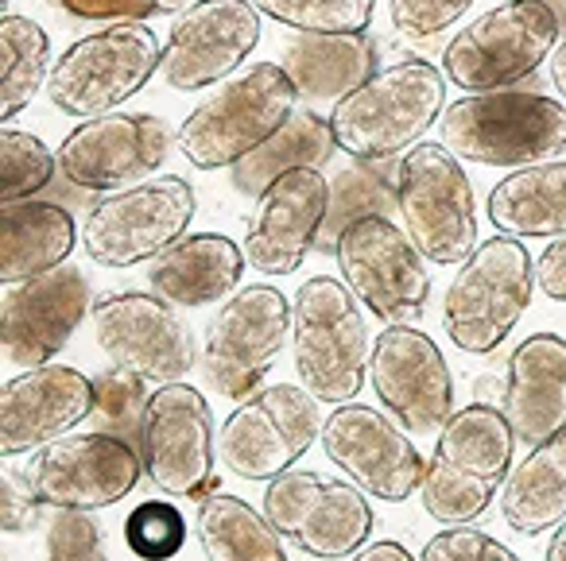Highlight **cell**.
Here are the masks:
<instances>
[{"instance_id":"6da1fadb","label":"cell","mask_w":566,"mask_h":561,"mask_svg":"<svg viewBox=\"0 0 566 561\" xmlns=\"http://www.w3.org/2000/svg\"><path fill=\"white\" fill-rule=\"evenodd\" d=\"M447 113V74L427 59L380 66L342 102H334L331 133L338 151L357 163H388L408 156Z\"/></svg>"},{"instance_id":"7a4b0ae2","label":"cell","mask_w":566,"mask_h":561,"mask_svg":"<svg viewBox=\"0 0 566 561\" xmlns=\"http://www.w3.org/2000/svg\"><path fill=\"white\" fill-rule=\"evenodd\" d=\"M516 434L504 411L489 403H473L454 411V419L439 430L434 453L427 461V476L419 499L423 511L442 527H470L501 499L512 476Z\"/></svg>"},{"instance_id":"3957f363","label":"cell","mask_w":566,"mask_h":561,"mask_svg":"<svg viewBox=\"0 0 566 561\" xmlns=\"http://www.w3.org/2000/svg\"><path fill=\"white\" fill-rule=\"evenodd\" d=\"M295 97L300 89L280 63L244 66L187 113L175 133V148L198 171L237 167L264 148L280 128H287V120L300 113Z\"/></svg>"},{"instance_id":"277c9868","label":"cell","mask_w":566,"mask_h":561,"mask_svg":"<svg viewBox=\"0 0 566 561\" xmlns=\"http://www.w3.org/2000/svg\"><path fill=\"white\" fill-rule=\"evenodd\" d=\"M295 372L318 403H357L369 380L373 341L365 326L361 298L346 279L311 275L292 303Z\"/></svg>"},{"instance_id":"5b68a950","label":"cell","mask_w":566,"mask_h":561,"mask_svg":"<svg viewBox=\"0 0 566 561\" xmlns=\"http://www.w3.org/2000/svg\"><path fill=\"white\" fill-rule=\"evenodd\" d=\"M439 133L458 159L516 171V167L563 156L566 105L543 94H520V89L470 94L450 102Z\"/></svg>"},{"instance_id":"8992f818","label":"cell","mask_w":566,"mask_h":561,"mask_svg":"<svg viewBox=\"0 0 566 561\" xmlns=\"http://www.w3.org/2000/svg\"><path fill=\"white\" fill-rule=\"evenodd\" d=\"M558 17L543 0H504L450 35L442 74L465 94H493L532 78L558 47Z\"/></svg>"},{"instance_id":"52a82bcc","label":"cell","mask_w":566,"mask_h":561,"mask_svg":"<svg viewBox=\"0 0 566 561\" xmlns=\"http://www.w3.org/2000/svg\"><path fill=\"white\" fill-rule=\"evenodd\" d=\"M535 290V264L524 241L516 236H489L473 248L447 290L442 329L450 345L473 357L501 349L520 326Z\"/></svg>"},{"instance_id":"ba28073f","label":"cell","mask_w":566,"mask_h":561,"mask_svg":"<svg viewBox=\"0 0 566 561\" xmlns=\"http://www.w3.org/2000/svg\"><path fill=\"white\" fill-rule=\"evenodd\" d=\"M159 63H164V43L148 24H109L74 40L55 59L48 102L78 120L105 117L140 94L159 74Z\"/></svg>"},{"instance_id":"9c48e42d","label":"cell","mask_w":566,"mask_h":561,"mask_svg":"<svg viewBox=\"0 0 566 561\" xmlns=\"http://www.w3.org/2000/svg\"><path fill=\"white\" fill-rule=\"evenodd\" d=\"M396 210L431 264H465L478 248V202L470 174L447 144L423 140L396 163Z\"/></svg>"},{"instance_id":"30bf717a","label":"cell","mask_w":566,"mask_h":561,"mask_svg":"<svg viewBox=\"0 0 566 561\" xmlns=\"http://www.w3.org/2000/svg\"><path fill=\"white\" fill-rule=\"evenodd\" d=\"M323 403L303 383H272L233 406L218 430V461L233 476L272 484L323 442Z\"/></svg>"},{"instance_id":"8fae6325","label":"cell","mask_w":566,"mask_h":561,"mask_svg":"<svg viewBox=\"0 0 566 561\" xmlns=\"http://www.w3.org/2000/svg\"><path fill=\"white\" fill-rule=\"evenodd\" d=\"M287 341H292V303L272 283L241 287L221 303L202 337V372L210 391L229 403L256 395Z\"/></svg>"},{"instance_id":"7c38bea8","label":"cell","mask_w":566,"mask_h":561,"mask_svg":"<svg viewBox=\"0 0 566 561\" xmlns=\"http://www.w3.org/2000/svg\"><path fill=\"white\" fill-rule=\"evenodd\" d=\"M195 205V190L179 174H159L140 187L113 190L82 221V252L97 267L113 272L159 260L187 236Z\"/></svg>"},{"instance_id":"4fadbf2b","label":"cell","mask_w":566,"mask_h":561,"mask_svg":"<svg viewBox=\"0 0 566 561\" xmlns=\"http://www.w3.org/2000/svg\"><path fill=\"white\" fill-rule=\"evenodd\" d=\"M334 260L346 287L385 326H416L431 303L423 252L388 213H369L342 229Z\"/></svg>"},{"instance_id":"5bb4252c","label":"cell","mask_w":566,"mask_h":561,"mask_svg":"<svg viewBox=\"0 0 566 561\" xmlns=\"http://www.w3.org/2000/svg\"><path fill=\"white\" fill-rule=\"evenodd\" d=\"M264 515L283 542L318 561L354 558L369 546L377 522L369 499L354 480H338L315 468H292L275 476L264 488Z\"/></svg>"},{"instance_id":"9a60e30c","label":"cell","mask_w":566,"mask_h":561,"mask_svg":"<svg viewBox=\"0 0 566 561\" xmlns=\"http://www.w3.org/2000/svg\"><path fill=\"white\" fill-rule=\"evenodd\" d=\"M94 337L113 368L133 372L148 383H179L195 372L198 341L190 321L159 295L120 290L94 303Z\"/></svg>"},{"instance_id":"2e32d148","label":"cell","mask_w":566,"mask_h":561,"mask_svg":"<svg viewBox=\"0 0 566 561\" xmlns=\"http://www.w3.org/2000/svg\"><path fill=\"white\" fill-rule=\"evenodd\" d=\"M144 476L171 499H206L213 488L218 430L206 395L190 383H164L151 391L144 414Z\"/></svg>"},{"instance_id":"e0dca14e","label":"cell","mask_w":566,"mask_h":561,"mask_svg":"<svg viewBox=\"0 0 566 561\" xmlns=\"http://www.w3.org/2000/svg\"><path fill=\"white\" fill-rule=\"evenodd\" d=\"M144 457L136 445L113 434H63L43 445L28 465L35 496L51 511H105L133 496L140 484Z\"/></svg>"},{"instance_id":"ac0fdd59","label":"cell","mask_w":566,"mask_h":561,"mask_svg":"<svg viewBox=\"0 0 566 561\" xmlns=\"http://www.w3.org/2000/svg\"><path fill=\"white\" fill-rule=\"evenodd\" d=\"M260 43L252 0H195L171 20L159 74L175 94H202L241 74Z\"/></svg>"},{"instance_id":"d6986e66","label":"cell","mask_w":566,"mask_h":561,"mask_svg":"<svg viewBox=\"0 0 566 561\" xmlns=\"http://www.w3.org/2000/svg\"><path fill=\"white\" fill-rule=\"evenodd\" d=\"M323 449L334 468L346 473L365 496L385 504H408L423 488L427 461L419 457L408 430L388 411L346 403L326 419Z\"/></svg>"},{"instance_id":"ffe728a7","label":"cell","mask_w":566,"mask_h":561,"mask_svg":"<svg viewBox=\"0 0 566 561\" xmlns=\"http://www.w3.org/2000/svg\"><path fill=\"white\" fill-rule=\"evenodd\" d=\"M175 148L171 128L151 113H105L82 120L59 144V171L78 190H128L148 182Z\"/></svg>"},{"instance_id":"44dd1931","label":"cell","mask_w":566,"mask_h":561,"mask_svg":"<svg viewBox=\"0 0 566 561\" xmlns=\"http://www.w3.org/2000/svg\"><path fill=\"white\" fill-rule=\"evenodd\" d=\"M369 383L408 434H439L454 419V375L439 345L416 326H385L373 341Z\"/></svg>"},{"instance_id":"7402d4cb","label":"cell","mask_w":566,"mask_h":561,"mask_svg":"<svg viewBox=\"0 0 566 561\" xmlns=\"http://www.w3.org/2000/svg\"><path fill=\"white\" fill-rule=\"evenodd\" d=\"M90 314H94V290H90L86 275L71 264L20 283V287H9L0 303L4 360L17 364L20 372L51 364Z\"/></svg>"},{"instance_id":"603a6c76","label":"cell","mask_w":566,"mask_h":561,"mask_svg":"<svg viewBox=\"0 0 566 561\" xmlns=\"http://www.w3.org/2000/svg\"><path fill=\"white\" fill-rule=\"evenodd\" d=\"M326 218H331V182L318 167L275 179L256 198V210L244 229V260L260 275H292L303 260L323 241Z\"/></svg>"},{"instance_id":"cb8c5ba5","label":"cell","mask_w":566,"mask_h":561,"mask_svg":"<svg viewBox=\"0 0 566 561\" xmlns=\"http://www.w3.org/2000/svg\"><path fill=\"white\" fill-rule=\"evenodd\" d=\"M94 414V380L71 364L24 368L0 388V453L20 457Z\"/></svg>"},{"instance_id":"d4e9b609","label":"cell","mask_w":566,"mask_h":561,"mask_svg":"<svg viewBox=\"0 0 566 561\" xmlns=\"http://www.w3.org/2000/svg\"><path fill=\"white\" fill-rule=\"evenodd\" d=\"M504 414L524 445H539L566 426V341L558 334H532L512 349Z\"/></svg>"},{"instance_id":"484cf974","label":"cell","mask_w":566,"mask_h":561,"mask_svg":"<svg viewBox=\"0 0 566 561\" xmlns=\"http://www.w3.org/2000/svg\"><path fill=\"white\" fill-rule=\"evenodd\" d=\"M244 267V248L221 233H195L182 236L175 248H167L159 260H151L148 283L151 295L167 298L179 310H202L221 298L237 295Z\"/></svg>"},{"instance_id":"4316f807","label":"cell","mask_w":566,"mask_h":561,"mask_svg":"<svg viewBox=\"0 0 566 561\" xmlns=\"http://www.w3.org/2000/svg\"><path fill=\"white\" fill-rule=\"evenodd\" d=\"M78 241L74 218L55 202H12L0 210V283L20 287L66 264Z\"/></svg>"},{"instance_id":"83f0119b","label":"cell","mask_w":566,"mask_h":561,"mask_svg":"<svg viewBox=\"0 0 566 561\" xmlns=\"http://www.w3.org/2000/svg\"><path fill=\"white\" fill-rule=\"evenodd\" d=\"M489 221L504 236H566V159L527 163L489 190Z\"/></svg>"},{"instance_id":"f1b7e54d","label":"cell","mask_w":566,"mask_h":561,"mask_svg":"<svg viewBox=\"0 0 566 561\" xmlns=\"http://www.w3.org/2000/svg\"><path fill=\"white\" fill-rule=\"evenodd\" d=\"M280 66L307 102H342L377 71V47L369 35H295L283 43Z\"/></svg>"},{"instance_id":"f546056e","label":"cell","mask_w":566,"mask_h":561,"mask_svg":"<svg viewBox=\"0 0 566 561\" xmlns=\"http://www.w3.org/2000/svg\"><path fill=\"white\" fill-rule=\"evenodd\" d=\"M501 515L527 538L555 530L566 519V426L532 445V453L512 468L501 491Z\"/></svg>"},{"instance_id":"4dcf8cb0","label":"cell","mask_w":566,"mask_h":561,"mask_svg":"<svg viewBox=\"0 0 566 561\" xmlns=\"http://www.w3.org/2000/svg\"><path fill=\"white\" fill-rule=\"evenodd\" d=\"M195 534L206 561H292L268 515L226 491L198 499Z\"/></svg>"},{"instance_id":"1f68e13d","label":"cell","mask_w":566,"mask_h":561,"mask_svg":"<svg viewBox=\"0 0 566 561\" xmlns=\"http://www.w3.org/2000/svg\"><path fill=\"white\" fill-rule=\"evenodd\" d=\"M334 148L338 144H334L331 120H323L318 113H295L287 128H280L264 148L252 151L237 167H229V182H233L237 194L260 198L283 174L300 171V167H318L323 159H331Z\"/></svg>"},{"instance_id":"d6a6232c","label":"cell","mask_w":566,"mask_h":561,"mask_svg":"<svg viewBox=\"0 0 566 561\" xmlns=\"http://www.w3.org/2000/svg\"><path fill=\"white\" fill-rule=\"evenodd\" d=\"M51 35L35 20L4 12L0 17V117H12L32 105L40 86L51 78Z\"/></svg>"},{"instance_id":"836d02e7","label":"cell","mask_w":566,"mask_h":561,"mask_svg":"<svg viewBox=\"0 0 566 561\" xmlns=\"http://www.w3.org/2000/svg\"><path fill=\"white\" fill-rule=\"evenodd\" d=\"M396 205V174L385 163H354L331 182V218L318 248L334 252L342 229L369 213H388Z\"/></svg>"},{"instance_id":"e575fe53","label":"cell","mask_w":566,"mask_h":561,"mask_svg":"<svg viewBox=\"0 0 566 561\" xmlns=\"http://www.w3.org/2000/svg\"><path fill=\"white\" fill-rule=\"evenodd\" d=\"M260 17L300 35H365L377 4L373 0H252Z\"/></svg>"},{"instance_id":"d590c367","label":"cell","mask_w":566,"mask_h":561,"mask_svg":"<svg viewBox=\"0 0 566 561\" xmlns=\"http://www.w3.org/2000/svg\"><path fill=\"white\" fill-rule=\"evenodd\" d=\"M59 171V151H51L35 133L0 128V202H32L51 187Z\"/></svg>"},{"instance_id":"8d00e7d4","label":"cell","mask_w":566,"mask_h":561,"mask_svg":"<svg viewBox=\"0 0 566 561\" xmlns=\"http://www.w3.org/2000/svg\"><path fill=\"white\" fill-rule=\"evenodd\" d=\"M148 380L133 372H120V368H109V372L94 375V422L97 434H113L120 442L136 445L140 449L144 442V414H148Z\"/></svg>"},{"instance_id":"74e56055","label":"cell","mask_w":566,"mask_h":561,"mask_svg":"<svg viewBox=\"0 0 566 561\" xmlns=\"http://www.w3.org/2000/svg\"><path fill=\"white\" fill-rule=\"evenodd\" d=\"M125 542L140 561H171L187 542V519L167 499H144L128 511Z\"/></svg>"},{"instance_id":"f35d334b","label":"cell","mask_w":566,"mask_h":561,"mask_svg":"<svg viewBox=\"0 0 566 561\" xmlns=\"http://www.w3.org/2000/svg\"><path fill=\"white\" fill-rule=\"evenodd\" d=\"M478 0H388V20L403 40H434L450 32Z\"/></svg>"},{"instance_id":"ab89813d","label":"cell","mask_w":566,"mask_h":561,"mask_svg":"<svg viewBox=\"0 0 566 561\" xmlns=\"http://www.w3.org/2000/svg\"><path fill=\"white\" fill-rule=\"evenodd\" d=\"M48 561H109L102 527L86 511H55L48 522Z\"/></svg>"},{"instance_id":"60d3db41","label":"cell","mask_w":566,"mask_h":561,"mask_svg":"<svg viewBox=\"0 0 566 561\" xmlns=\"http://www.w3.org/2000/svg\"><path fill=\"white\" fill-rule=\"evenodd\" d=\"M419 561H524L501 538L478 527H447L423 546Z\"/></svg>"},{"instance_id":"b9f144b4","label":"cell","mask_w":566,"mask_h":561,"mask_svg":"<svg viewBox=\"0 0 566 561\" xmlns=\"http://www.w3.org/2000/svg\"><path fill=\"white\" fill-rule=\"evenodd\" d=\"M78 20H109V24H144L187 9V0H59Z\"/></svg>"},{"instance_id":"7bdbcfd3","label":"cell","mask_w":566,"mask_h":561,"mask_svg":"<svg viewBox=\"0 0 566 561\" xmlns=\"http://www.w3.org/2000/svg\"><path fill=\"white\" fill-rule=\"evenodd\" d=\"M40 511L43 504L28 473L4 465V473H0V530L4 534H28V530L40 527Z\"/></svg>"},{"instance_id":"ee69618b","label":"cell","mask_w":566,"mask_h":561,"mask_svg":"<svg viewBox=\"0 0 566 561\" xmlns=\"http://www.w3.org/2000/svg\"><path fill=\"white\" fill-rule=\"evenodd\" d=\"M535 287L555 303H566V236H555L535 260Z\"/></svg>"},{"instance_id":"f6af8a7d","label":"cell","mask_w":566,"mask_h":561,"mask_svg":"<svg viewBox=\"0 0 566 561\" xmlns=\"http://www.w3.org/2000/svg\"><path fill=\"white\" fill-rule=\"evenodd\" d=\"M346 561H419V558L403 542L385 538V542H369L365 550H357L354 558H346Z\"/></svg>"},{"instance_id":"bcb514c9","label":"cell","mask_w":566,"mask_h":561,"mask_svg":"<svg viewBox=\"0 0 566 561\" xmlns=\"http://www.w3.org/2000/svg\"><path fill=\"white\" fill-rule=\"evenodd\" d=\"M551 82H555V89H558V97H563V105H566V40L555 47V55H551Z\"/></svg>"},{"instance_id":"7dc6e473","label":"cell","mask_w":566,"mask_h":561,"mask_svg":"<svg viewBox=\"0 0 566 561\" xmlns=\"http://www.w3.org/2000/svg\"><path fill=\"white\" fill-rule=\"evenodd\" d=\"M543 561H566V519L555 527V534H551L547 542V553H543Z\"/></svg>"}]
</instances>
